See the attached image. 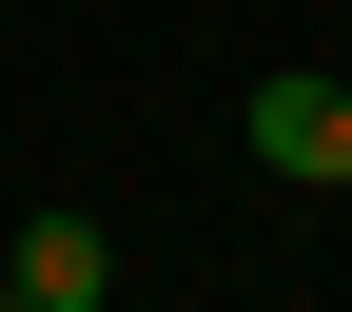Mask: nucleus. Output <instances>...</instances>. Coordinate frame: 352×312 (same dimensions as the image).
<instances>
[{
	"mask_svg": "<svg viewBox=\"0 0 352 312\" xmlns=\"http://www.w3.org/2000/svg\"><path fill=\"white\" fill-rule=\"evenodd\" d=\"M333 78H352V59H333Z\"/></svg>",
	"mask_w": 352,
	"mask_h": 312,
	"instance_id": "nucleus-4",
	"label": "nucleus"
},
{
	"mask_svg": "<svg viewBox=\"0 0 352 312\" xmlns=\"http://www.w3.org/2000/svg\"><path fill=\"white\" fill-rule=\"evenodd\" d=\"M0 312H20V274H0Z\"/></svg>",
	"mask_w": 352,
	"mask_h": 312,
	"instance_id": "nucleus-3",
	"label": "nucleus"
},
{
	"mask_svg": "<svg viewBox=\"0 0 352 312\" xmlns=\"http://www.w3.org/2000/svg\"><path fill=\"white\" fill-rule=\"evenodd\" d=\"M235 137H254V176H294V195H352V78H254L235 98Z\"/></svg>",
	"mask_w": 352,
	"mask_h": 312,
	"instance_id": "nucleus-1",
	"label": "nucleus"
},
{
	"mask_svg": "<svg viewBox=\"0 0 352 312\" xmlns=\"http://www.w3.org/2000/svg\"><path fill=\"white\" fill-rule=\"evenodd\" d=\"M118 293V235H98V215H39V235H20V312H98Z\"/></svg>",
	"mask_w": 352,
	"mask_h": 312,
	"instance_id": "nucleus-2",
	"label": "nucleus"
}]
</instances>
